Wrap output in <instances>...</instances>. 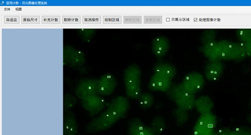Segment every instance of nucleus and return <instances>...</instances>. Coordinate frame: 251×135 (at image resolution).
<instances>
[{
	"label": "nucleus",
	"instance_id": "obj_1",
	"mask_svg": "<svg viewBox=\"0 0 251 135\" xmlns=\"http://www.w3.org/2000/svg\"><path fill=\"white\" fill-rule=\"evenodd\" d=\"M201 52L209 61H233L239 62L247 57L244 43L226 40H217L202 45Z\"/></svg>",
	"mask_w": 251,
	"mask_h": 135
},
{
	"label": "nucleus",
	"instance_id": "obj_2",
	"mask_svg": "<svg viewBox=\"0 0 251 135\" xmlns=\"http://www.w3.org/2000/svg\"><path fill=\"white\" fill-rule=\"evenodd\" d=\"M141 71L135 64L128 67L124 73V81L127 96L131 99H139L142 94Z\"/></svg>",
	"mask_w": 251,
	"mask_h": 135
},
{
	"label": "nucleus",
	"instance_id": "obj_3",
	"mask_svg": "<svg viewBox=\"0 0 251 135\" xmlns=\"http://www.w3.org/2000/svg\"><path fill=\"white\" fill-rule=\"evenodd\" d=\"M119 114L113 109L108 107V109L99 116L94 118L85 127L88 133H97L111 128L121 119Z\"/></svg>",
	"mask_w": 251,
	"mask_h": 135
},
{
	"label": "nucleus",
	"instance_id": "obj_4",
	"mask_svg": "<svg viewBox=\"0 0 251 135\" xmlns=\"http://www.w3.org/2000/svg\"><path fill=\"white\" fill-rule=\"evenodd\" d=\"M218 124L216 116L212 112L201 114L194 128L195 135H210Z\"/></svg>",
	"mask_w": 251,
	"mask_h": 135
},
{
	"label": "nucleus",
	"instance_id": "obj_5",
	"mask_svg": "<svg viewBox=\"0 0 251 135\" xmlns=\"http://www.w3.org/2000/svg\"><path fill=\"white\" fill-rule=\"evenodd\" d=\"M182 84L187 92L195 95L204 88L205 80L203 75L198 72H193L185 75Z\"/></svg>",
	"mask_w": 251,
	"mask_h": 135
},
{
	"label": "nucleus",
	"instance_id": "obj_6",
	"mask_svg": "<svg viewBox=\"0 0 251 135\" xmlns=\"http://www.w3.org/2000/svg\"><path fill=\"white\" fill-rule=\"evenodd\" d=\"M98 82L97 79H85L80 82L76 89V95L82 100L99 95Z\"/></svg>",
	"mask_w": 251,
	"mask_h": 135
},
{
	"label": "nucleus",
	"instance_id": "obj_7",
	"mask_svg": "<svg viewBox=\"0 0 251 135\" xmlns=\"http://www.w3.org/2000/svg\"><path fill=\"white\" fill-rule=\"evenodd\" d=\"M82 106L93 117L105 108L106 102L104 98L97 95L83 100Z\"/></svg>",
	"mask_w": 251,
	"mask_h": 135
},
{
	"label": "nucleus",
	"instance_id": "obj_8",
	"mask_svg": "<svg viewBox=\"0 0 251 135\" xmlns=\"http://www.w3.org/2000/svg\"><path fill=\"white\" fill-rule=\"evenodd\" d=\"M224 69V64L221 61H209L204 69L205 78L209 81H218L222 76Z\"/></svg>",
	"mask_w": 251,
	"mask_h": 135
},
{
	"label": "nucleus",
	"instance_id": "obj_9",
	"mask_svg": "<svg viewBox=\"0 0 251 135\" xmlns=\"http://www.w3.org/2000/svg\"><path fill=\"white\" fill-rule=\"evenodd\" d=\"M117 86V81L113 75L107 74L99 80L98 93L101 96H108L112 94Z\"/></svg>",
	"mask_w": 251,
	"mask_h": 135
},
{
	"label": "nucleus",
	"instance_id": "obj_10",
	"mask_svg": "<svg viewBox=\"0 0 251 135\" xmlns=\"http://www.w3.org/2000/svg\"><path fill=\"white\" fill-rule=\"evenodd\" d=\"M152 51L159 59L164 58L168 53L170 48L169 40L166 36H160L155 38L152 42Z\"/></svg>",
	"mask_w": 251,
	"mask_h": 135
},
{
	"label": "nucleus",
	"instance_id": "obj_11",
	"mask_svg": "<svg viewBox=\"0 0 251 135\" xmlns=\"http://www.w3.org/2000/svg\"><path fill=\"white\" fill-rule=\"evenodd\" d=\"M172 84V80L154 74L149 82V89L151 91L167 93Z\"/></svg>",
	"mask_w": 251,
	"mask_h": 135
},
{
	"label": "nucleus",
	"instance_id": "obj_12",
	"mask_svg": "<svg viewBox=\"0 0 251 135\" xmlns=\"http://www.w3.org/2000/svg\"><path fill=\"white\" fill-rule=\"evenodd\" d=\"M154 74L172 80L176 76L177 70L172 64L166 62H159L154 68Z\"/></svg>",
	"mask_w": 251,
	"mask_h": 135
},
{
	"label": "nucleus",
	"instance_id": "obj_13",
	"mask_svg": "<svg viewBox=\"0 0 251 135\" xmlns=\"http://www.w3.org/2000/svg\"><path fill=\"white\" fill-rule=\"evenodd\" d=\"M78 125L75 113L66 112L64 117V135H78Z\"/></svg>",
	"mask_w": 251,
	"mask_h": 135
},
{
	"label": "nucleus",
	"instance_id": "obj_14",
	"mask_svg": "<svg viewBox=\"0 0 251 135\" xmlns=\"http://www.w3.org/2000/svg\"><path fill=\"white\" fill-rule=\"evenodd\" d=\"M109 106L118 112L121 119L125 118L130 108V104L128 99L123 96H119L113 99L109 105Z\"/></svg>",
	"mask_w": 251,
	"mask_h": 135
},
{
	"label": "nucleus",
	"instance_id": "obj_15",
	"mask_svg": "<svg viewBox=\"0 0 251 135\" xmlns=\"http://www.w3.org/2000/svg\"><path fill=\"white\" fill-rule=\"evenodd\" d=\"M196 100L195 95L186 92L174 102L177 107L188 111L195 108Z\"/></svg>",
	"mask_w": 251,
	"mask_h": 135
},
{
	"label": "nucleus",
	"instance_id": "obj_16",
	"mask_svg": "<svg viewBox=\"0 0 251 135\" xmlns=\"http://www.w3.org/2000/svg\"><path fill=\"white\" fill-rule=\"evenodd\" d=\"M214 107V102L209 96L203 95L196 100L195 108L201 114L212 112Z\"/></svg>",
	"mask_w": 251,
	"mask_h": 135
},
{
	"label": "nucleus",
	"instance_id": "obj_17",
	"mask_svg": "<svg viewBox=\"0 0 251 135\" xmlns=\"http://www.w3.org/2000/svg\"><path fill=\"white\" fill-rule=\"evenodd\" d=\"M186 92L182 83H173L167 94L168 99L174 102Z\"/></svg>",
	"mask_w": 251,
	"mask_h": 135
},
{
	"label": "nucleus",
	"instance_id": "obj_18",
	"mask_svg": "<svg viewBox=\"0 0 251 135\" xmlns=\"http://www.w3.org/2000/svg\"><path fill=\"white\" fill-rule=\"evenodd\" d=\"M146 126L138 118H134L130 120L128 123V134L129 135H137L142 132Z\"/></svg>",
	"mask_w": 251,
	"mask_h": 135
},
{
	"label": "nucleus",
	"instance_id": "obj_19",
	"mask_svg": "<svg viewBox=\"0 0 251 135\" xmlns=\"http://www.w3.org/2000/svg\"><path fill=\"white\" fill-rule=\"evenodd\" d=\"M151 128L156 135H160L162 132L167 128L163 116L157 115L152 119Z\"/></svg>",
	"mask_w": 251,
	"mask_h": 135
},
{
	"label": "nucleus",
	"instance_id": "obj_20",
	"mask_svg": "<svg viewBox=\"0 0 251 135\" xmlns=\"http://www.w3.org/2000/svg\"><path fill=\"white\" fill-rule=\"evenodd\" d=\"M138 100L140 106L144 110L151 108L155 102L153 95L148 92L142 94Z\"/></svg>",
	"mask_w": 251,
	"mask_h": 135
},
{
	"label": "nucleus",
	"instance_id": "obj_21",
	"mask_svg": "<svg viewBox=\"0 0 251 135\" xmlns=\"http://www.w3.org/2000/svg\"><path fill=\"white\" fill-rule=\"evenodd\" d=\"M172 114L176 118V124L178 127L183 126L187 122L189 118V114L187 111L178 107L173 111Z\"/></svg>",
	"mask_w": 251,
	"mask_h": 135
},
{
	"label": "nucleus",
	"instance_id": "obj_22",
	"mask_svg": "<svg viewBox=\"0 0 251 135\" xmlns=\"http://www.w3.org/2000/svg\"><path fill=\"white\" fill-rule=\"evenodd\" d=\"M217 33L215 29L205 30L202 34L200 40L202 45L216 40Z\"/></svg>",
	"mask_w": 251,
	"mask_h": 135
},
{
	"label": "nucleus",
	"instance_id": "obj_23",
	"mask_svg": "<svg viewBox=\"0 0 251 135\" xmlns=\"http://www.w3.org/2000/svg\"><path fill=\"white\" fill-rule=\"evenodd\" d=\"M77 100L75 97L70 94H66L64 98V110L66 112L72 109L75 106Z\"/></svg>",
	"mask_w": 251,
	"mask_h": 135
},
{
	"label": "nucleus",
	"instance_id": "obj_24",
	"mask_svg": "<svg viewBox=\"0 0 251 135\" xmlns=\"http://www.w3.org/2000/svg\"><path fill=\"white\" fill-rule=\"evenodd\" d=\"M236 36H237L239 42L245 43L251 37V29L237 30Z\"/></svg>",
	"mask_w": 251,
	"mask_h": 135
},
{
	"label": "nucleus",
	"instance_id": "obj_25",
	"mask_svg": "<svg viewBox=\"0 0 251 135\" xmlns=\"http://www.w3.org/2000/svg\"><path fill=\"white\" fill-rule=\"evenodd\" d=\"M42 23L43 24H60V16H42Z\"/></svg>",
	"mask_w": 251,
	"mask_h": 135
},
{
	"label": "nucleus",
	"instance_id": "obj_26",
	"mask_svg": "<svg viewBox=\"0 0 251 135\" xmlns=\"http://www.w3.org/2000/svg\"><path fill=\"white\" fill-rule=\"evenodd\" d=\"M63 23L64 24H78L81 23V16H66L63 17Z\"/></svg>",
	"mask_w": 251,
	"mask_h": 135
},
{
	"label": "nucleus",
	"instance_id": "obj_27",
	"mask_svg": "<svg viewBox=\"0 0 251 135\" xmlns=\"http://www.w3.org/2000/svg\"><path fill=\"white\" fill-rule=\"evenodd\" d=\"M21 20L23 24H37L40 23V17L22 16Z\"/></svg>",
	"mask_w": 251,
	"mask_h": 135
},
{
	"label": "nucleus",
	"instance_id": "obj_28",
	"mask_svg": "<svg viewBox=\"0 0 251 135\" xmlns=\"http://www.w3.org/2000/svg\"><path fill=\"white\" fill-rule=\"evenodd\" d=\"M234 135H251V128L247 126H241L233 130Z\"/></svg>",
	"mask_w": 251,
	"mask_h": 135
},
{
	"label": "nucleus",
	"instance_id": "obj_29",
	"mask_svg": "<svg viewBox=\"0 0 251 135\" xmlns=\"http://www.w3.org/2000/svg\"><path fill=\"white\" fill-rule=\"evenodd\" d=\"M83 23L84 24H94L100 23V16H83Z\"/></svg>",
	"mask_w": 251,
	"mask_h": 135
},
{
	"label": "nucleus",
	"instance_id": "obj_30",
	"mask_svg": "<svg viewBox=\"0 0 251 135\" xmlns=\"http://www.w3.org/2000/svg\"><path fill=\"white\" fill-rule=\"evenodd\" d=\"M20 23V17L19 16H5L4 24H17Z\"/></svg>",
	"mask_w": 251,
	"mask_h": 135
},
{
	"label": "nucleus",
	"instance_id": "obj_31",
	"mask_svg": "<svg viewBox=\"0 0 251 135\" xmlns=\"http://www.w3.org/2000/svg\"><path fill=\"white\" fill-rule=\"evenodd\" d=\"M218 135H234L233 130L229 128L223 127L217 131Z\"/></svg>",
	"mask_w": 251,
	"mask_h": 135
},
{
	"label": "nucleus",
	"instance_id": "obj_32",
	"mask_svg": "<svg viewBox=\"0 0 251 135\" xmlns=\"http://www.w3.org/2000/svg\"><path fill=\"white\" fill-rule=\"evenodd\" d=\"M137 135H156L151 127L146 126L144 129Z\"/></svg>",
	"mask_w": 251,
	"mask_h": 135
},
{
	"label": "nucleus",
	"instance_id": "obj_33",
	"mask_svg": "<svg viewBox=\"0 0 251 135\" xmlns=\"http://www.w3.org/2000/svg\"><path fill=\"white\" fill-rule=\"evenodd\" d=\"M247 55L251 58V37L244 43Z\"/></svg>",
	"mask_w": 251,
	"mask_h": 135
},
{
	"label": "nucleus",
	"instance_id": "obj_34",
	"mask_svg": "<svg viewBox=\"0 0 251 135\" xmlns=\"http://www.w3.org/2000/svg\"><path fill=\"white\" fill-rule=\"evenodd\" d=\"M247 122L251 125V113L249 114L247 117Z\"/></svg>",
	"mask_w": 251,
	"mask_h": 135
},
{
	"label": "nucleus",
	"instance_id": "obj_35",
	"mask_svg": "<svg viewBox=\"0 0 251 135\" xmlns=\"http://www.w3.org/2000/svg\"><path fill=\"white\" fill-rule=\"evenodd\" d=\"M210 135H217V131L215 130Z\"/></svg>",
	"mask_w": 251,
	"mask_h": 135
},
{
	"label": "nucleus",
	"instance_id": "obj_36",
	"mask_svg": "<svg viewBox=\"0 0 251 135\" xmlns=\"http://www.w3.org/2000/svg\"><path fill=\"white\" fill-rule=\"evenodd\" d=\"M250 104L251 105V101H250Z\"/></svg>",
	"mask_w": 251,
	"mask_h": 135
},
{
	"label": "nucleus",
	"instance_id": "obj_37",
	"mask_svg": "<svg viewBox=\"0 0 251 135\" xmlns=\"http://www.w3.org/2000/svg\"><path fill=\"white\" fill-rule=\"evenodd\" d=\"M192 135H195V134Z\"/></svg>",
	"mask_w": 251,
	"mask_h": 135
}]
</instances>
